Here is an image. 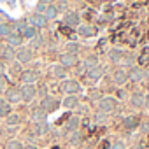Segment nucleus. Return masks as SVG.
Returning a JSON list of instances; mask_svg holds the SVG:
<instances>
[{
	"label": "nucleus",
	"mask_w": 149,
	"mask_h": 149,
	"mask_svg": "<svg viewBox=\"0 0 149 149\" xmlns=\"http://www.w3.org/2000/svg\"><path fill=\"white\" fill-rule=\"evenodd\" d=\"M98 111L105 112L107 116L109 114H114L118 111V100L114 97H102L98 100Z\"/></svg>",
	"instance_id": "f257e3e1"
},
{
	"label": "nucleus",
	"mask_w": 149,
	"mask_h": 149,
	"mask_svg": "<svg viewBox=\"0 0 149 149\" xmlns=\"http://www.w3.org/2000/svg\"><path fill=\"white\" fill-rule=\"evenodd\" d=\"M60 90H61L63 93H67V95H79V93L83 91V86H81V83H79L77 79H65V81L61 83Z\"/></svg>",
	"instance_id": "f03ea898"
},
{
	"label": "nucleus",
	"mask_w": 149,
	"mask_h": 149,
	"mask_svg": "<svg viewBox=\"0 0 149 149\" xmlns=\"http://www.w3.org/2000/svg\"><path fill=\"white\" fill-rule=\"evenodd\" d=\"M19 93H21V102L30 104L37 98V88L35 84H21L19 86Z\"/></svg>",
	"instance_id": "7ed1b4c3"
},
{
	"label": "nucleus",
	"mask_w": 149,
	"mask_h": 149,
	"mask_svg": "<svg viewBox=\"0 0 149 149\" xmlns=\"http://www.w3.org/2000/svg\"><path fill=\"white\" fill-rule=\"evenodd\" d=\"M4 100H6V104H9V105H14V104H19L21 102V93H19V88L18 86H9L6 91H4Z\"/></svg>",
	"instance_id": "20e7f679"
},
{
	"label": "nucleus",
	"mask_w": 149,
	"mask_h": 149,
	"mask_svg": "<svg viewBox=\"0 0 149 149\" xmlns=\"http://www.w3.org/2000/svg\"><path fill=\"white\" fill-rule=\"evenodd\" d=\"M33 60V51L28 47V46H21L16 49V61L21 63V65H26Z\"/></svg>",
	"instance_id": "39448f33"
},
{
	"label": "nucleus",
	"mask_w": 149,
	"mask_h": 149,
	"mask_svg": "<svg viewBox=\"0 0 149 149\" xmlns=\"http://www.w3.org/2000/svg\"><path fill=\"white\" fill-rule=\"evenodd\" d=\"M61 105V102L58 100V98H54V97H44V98H40V109L46 112V114H49V112H53V111H56L58 107Z\"/></svg>",
	"instance_id": "423d86ee"
},
{
	"label": "nucleus",
	"mask_w": 149,
	"mask_h": 149,
	"mask_svg": "<svg viewBox=\"0 0 149 149\" xmlns=\"http://www.w3.org/2000/svg\"><path fill=\"white\" fill-rule=\"evenodd\" d=\"M63 25L68 28H77L81 25V14L77 11H67L63 14Z\"/></svg>",
	"instance_id": "0eeeda50"
},
{
	"label": "nucleus",
	"mask_w": 149,
	"mask_h": 149,
	"mask_svg": "<svg viewBox=\"0 0 149 149\" xmlns=\"http://www.w3.org/2000/svg\"><path fill=\"white\" fill-rule=\"evenodd\" d=\"M26 21H28V25L30 26H33V28H37V30H44V28H47V19L44 18V14H32V16H28L26 18Z\"/></svg>",
	"instance_id": "6e6552de"
},
{
	"label": "nucleus",
	"mask_w": 149,
	"mask_h": 149,
	"mask_svg": "<svg viewBox=\"0 0 149 149\" xmlns=\"http://www.w3.org/2000/svg\"><path fill=\"white\" fill-rule=\"evenodd\" d=\"M58 63H60L61 67H65V68H72V67H77L79 60H77V56H76V54L61 53V54H58Z\"/></svg>",
	"instance_id": "1a4fd4ad"
},
{
	"label": "nucleus",
	"mask_w": 149,
	"mask_h": 149,
	"mask_svg": "<svg viewBox=\"0 0 149 149\" xmlns=\"http://www.w3.org/2000/svg\"><path fill=\"white\" fill-rule=\"evenodd\" d=\"M112 83L118 84L119 88H123L126 83H128V77H126V68L123 67H118L112 70Z\"/></svg>",
	"instance_id": "9d476101"
},
{
	"label": "nucleus",
	"mask_w": 149,
	"mask_h": 149,
	"mask_svg": "<svg viewBox=\"0 0 149 149\" xmlns=\"http://www.w3.org/2000/svg\"><path fill=\"white\" fill-rule=\"evenodd\" d=\"M142 72H144V68H142V67L133 65V67H130V68L126 70V77H128V81H130V83H133V84L142 83Z\"/></svg>",
	"instance_id": "9b49d317"
},
{
	"label": "nucleus",
	"mask_w": 149,
	"mask_h": 149,
	"mask_svg": "<svg viewBox=\"0 0 149 149\" xmlns=\"http://www.w3.org/2000/svg\"><path fill=\"white\" fill-rule=\"evenodd\" d=\"M77 33H79L81 37H84V39H90V37H95V35L98 33V30H97L91 23H81V25L77 26Z\"/></svg>",
	"instance_id": "f8f14e48"
},
{
	"label": "nucleus",
	"mask_w": 149,
	"mask_h": 149,
	"mask_svg": "<svg viewBox=\"0 0 149 149\" xmlns=\"http://www.w3.org/2000/svg\"><path fill=\"white\" fill-rule=\"evenodd\" d=\"M16 58V49L9 47V46H2L0 47V61L2 63H13Z\"/></svg>",
	"instance_id": "ddd939ff"
},
{
	"label": "nucleus",
	"mask_w": 149,
	"mask_h": 149,
	"mask_svg": "<svg viewBox=\"0 0 149 149\" xmlns=\"http://www.w3.org/2000/svg\"><path fill=\"white\" fill-rule=\"evenodd\" d=\"M130 104L135 109H144V105H146V93L144 91H133L130 95Z\"/></svg>",
	"instance_id": "4468645a"
},
{
	"label": "nucleus",
	"mask_w": 149,
	"mask_h": 149,
	"mask_svg": "<svg viewBox=\"0 0 149 149\" xmlns=\"http://www.w3.org/2000/svg\"><path fill=\"white\" fill-rule=\"evenodd\" d=\"M19 79H21L23 84H35L37 79H39V74H37L35 70H32V68H25V70L21 72Z\"/></svg>",
	"instance_id": "2eb2a0df"
},
{
	"label": "nucleus",
	"mask_w": 149,
	"mask_h": 149,
	"mask_svg": "<svg viewBox=\"0 0 149 149\" xmlns=\"http://www.w3.org/2000/svg\"><path fill=\"white\" fill-rule=\"evenodd\" d=\"M121 125H123V128H125L128 133H132L135 128L140 126V118H139V116H126Z\"/></svg>",
	"instance_id": "dca6fc26"
},
{
	"label": "nucleus",
	"mask_w": 149,
	"mask_h": 149,
	"mask_svg": "<svg viewBox=\"0 0 149 149\" xmlns=\"http://www.w3.org/2000/svg\"><path fill=\"white\" fill-rule=\"evenodd\" d=\"M104 74H105L104 67H102V65H98V67H95V68H91V70L84 72V77H88L91 83H97V81H100V79L104 77Z\"/></svg>",
	"instance_id": "f3484780"
},
{
	"label": "nucleus",
	"mask_w": 149,
	"mask_h": 149,
	"mask_svg": "<svg viewBox=\"0 0 149 149\" xmlns=\"http://www.w3.org/2000/svg\"><path fill=\"white\" fill-rule=\"evenodd\" d=\"M81 104V97L79 95H67L63 100H61V105L65 109H77Z\"/></svg>",
	"instance_id": "a211bd4d"
},
{
	"label": "nucleus",
	"mask_w": 149,
	"mask_h": 149,
	"mask_svg": "<svg viewBox=\"0 0 149 149\" xmlns=\"http://www.w3.org/2000/svg\"><path fill=\"white\" fill-rule=\"evenodd\" d=\"M49 74H51V77H54V79H60V81H65L67 79V68L65 67H61L60 63L58 65H53L51 68H49Z\"/></svg>",
	"instance_id": "6ab92c4d"
},
{
	"label": "nucleus",
	"mask_w": 149,
	"mask_h": 149,
	"mask_svg": "<svg viewBox=\"0 0 149 149\" xmlns=\"http://www.w3.org/2000/svg\"><path fill=\"white\" fill-rule=\"evenodd\" d=\"M46 118H47V114H46L40 107H35V109L30 112V121H32L33 125H37V123H46Z\"/></svg>",
	"instance_id": "aec40b11"
},
{
	"label": "nucleus",
	"mask_w": 149,
	"mask_h": 149,
	"mask_svg": "<svg viewBox=\"0 0 149 149\" xmlns=\"http://www.w3.org/2000/svg\"><path fill=\"white\" fill-rule=\"evenodd\" d=\"M79 126H81V119H79V116H72V118H68L67 123H65V132H67V133L77 132Z\"/></svg>",
	"instance_id": "412c9836"
},
{
	"label": "nucleus",
	"mask_w": 149,
	"mask_h": 149,
	"mask_svg": "<svg viewBox=\"0 0 149 149\" xmlns=\"http://www.w3.org/2000/svg\"><path fill=\"white\" fill-rule=\"evenodd\" d=\"M123 54H125L123 49H119V47H112V49L109 51V61L114 63V65H119V63L123 61Z\"/></svg>",
	"instance_id": "4be33fe9"
},
{
	"label": "nucleus",
	"mask_w": 149,
	"mask_h": 149,
	"mask_svg": "<svg viewBox=\"0 0 149 149\" xmlns=\"http://www.w3.org/2000/svg\"><path fill=\"white\" fill-rule=\"evenodd\" d=\"M100 65V61H98V56L97 54H90V56H86L84 60H83V70H91V68H95V67H98Z\"/></svg>",
	"instance_id": "5701e85b"
},
{
	"label": "nucleus",
	"mask_w": 149,
	"mask_h": 149,
	"mask_svg": "<svg viewBox=\"0 0 149 149\" xmlns=\"http://www.w3.org/2000/svg\"><path fill=\"white\" fill-rule=\"evenodd\" d=\"M23 37L21 35H18V33H11L9 37H7V46L9 47H13V49H18V47H21L23 46Z\"/></svg>",
	"instance_id": "b1692460"
},
{
	"label": "nucleus",
	"mask_w": 149,
	"mask_h": 149,
	"mask_svg": "<svg viewBox=\"0 0 149 149\" xmlns=\"http://www.w3.org/2000/svg\"><path fill=\"white\" fill-rule=\"evenodd\" d=\"M83 139H84V135H83L81 130L68 133V142H70V146H81V144H83Z\"/></svg>",
	"instance_id": "393cba45"
},
{
	"label": "nucleus",
	"mask_w": 149,
	"mask_h": 149,
	"mask_svg": "<svg viewBox=\"0 0 149 149\" xmlns=\"http://www.w3.org/2000/svg\"><path fill=\"white\" fill-rule=\"evenodd\" d=\"M49 132V125L47 123H37V125H33V128H32V133L35 135V137H42V135H46Z\"/></svg>",
	"instance_id": "a878e982"
},
{
	"label": "nucleus",
	"mask_w": 149,
	"mask_h": 149,
	"mask_svg": "<svg viewBox=\"0 0 149 149\" xmlns=\"http://www.w3.org/2000/svg\"><path fill=\"white\" fill-rule=\"evenodd\" d=\"M58 14H60L58 7H56L54 4H49V6H47V9H46V13H44V18H46L47 21H53V19H56V18H58Z\"/></svg>",
	"instance_id": "bb28decb"
},
{
	"label": "nucleus",
	"mask_w": 149,
	"mask_h": 149,
	"mask_svg": "<svg viewBox=\"0 0 149 149\" xmlns=\"http://www.w3.org/2000/svg\"><path fill=\"white\" fill-rule=\"evenodd\" d=\"M28 26V21H26V18H21V19H16V23L13 25V33H18V35H21L23 32H25V28Z\"/></svg>",
	"instance_id": "cd10ccee"
},
{
	"label": "nucleus",
	"mask_w": 149,
	"mask_h": 149,
	"mask_svg": "<svg viewBox=\"0 0 149 149\" xmlns=\"http://www.w3.org/2000/svg\"><path fill=\"white\" fill-rule=\"evenodd\" d=\"M42 46H44V35H42V33H37V35L30 40V46H28V47H30L32 51H35V49H40Z\"/></svg>",
	"instance_id": "c85d7f7f"
},
{
	"label": "nucleus",
	"mask_w": 149,
	"mask_h": 149,
	"mask_svg": "<svg viewBox=\"0 0 149 149\" xmlns=\"http://www.w3.org/2000/svg\"><path fill=\"white\" fill-rule=\"evenodd\" d=\"M121 63H123V65H126L128 68H130V67H133V65H137V56H135V53H132V51H130V53H125V54H123V61H121Z\"/></svg>",
	"instance_id": "c756f323"
},
{
	"label": "nucleus",
	"mask_w": 149,
	"mask_h": 149,
	"mask_svg": "<svg viewBox=\"0 0 149 149\" xmlns=\"http://www.w3.org/2000/svg\"><path fill=\"white\" fill-rule=\"evenodd\" d=\"M21 121H23V118H21V114H18V112H13V114H9V116L6 118V123H7L9 126H18V125H21Z\"/></svg>",
	"instance_id": "7c9ffc66"
},
{
	"label": "nucleus",
	"mask_w": 149,
	"mask_h": 149,
	"mask_svg": "<svg viewBox=\"0 0 149 149\" xmlns=\"http://www.w3.org/2000/svg\"><path fill=\"white\" fill-rule=\"evenodd\" d=\"M11 33H13V26L9 23H0V40H7Z\"/></svg>",
	"instance_id": "2f4dec72"
},
{
	"label": "nucleus",
	"mask_w": 149,
	"mask_h": 149,
	"mask_svg": "<svg viewBox=\"0 0 149 149\" xmlns=\"http://www.w3.org/2000/svg\"><path fill=\"white\" fill-rule=\"evenodd\" d=\"M65 53H68V54H79V51H81V46L76 42V40H70V42H67V46H65Z\"/></svg>",
	"instance_id": "473e14b6"
},
{
	"label": "nucleus",
	"mask_w": 149,
	"mask_h": 149,
	"mask_svg": "<svg viewBox=\"0 0 149 149\" xmlns=\"http://www.w3.org/2000/svg\"><path fill=\"white\" fill-rule=\"evenodd\" d=\"M37 33H39V30H37V28H33V26H30V25H28V26H26V28H25V32H23V33H21V37H23V40H32V39H33V37H35V35H37Z\"/></svg>",
	"instance_id": "72a5a7b5"
},
{
	"label": "nucleus",
	"mask_w": 149,
	"mask_h": 149,
	"mask_svg": "<svg viewBox=\"0 0 149 149\" xmlns=\"http://www.w3.org/2000/svg\"><path fill=\"white\" fill-rule=\"evenodd\" d=\"M114 98H116V100H119V102H125V100H128V98H130V93H128V90H126V88H118V90L114 91Z\"/></svg>",
	"instance_id": "f704fd0d"
},
{
	"label": "nucleus",
	"mask_w": 149,
	"mask_h": 149,
	"mask_svg": "<svg viewBox=\"0 0 149 149\" xmlns=\"http://www.w3.org/2000/svg\"><path fill=\"white\" fill-rule=\"evenodd\" d=\"M25 146L21 144V140H18V139H9L7 142H6V147L4 149H23Z\"/></svg>",
	"instance_id": "c9c22d12"
},
{
	"label": "nucleus",
	"mask_w": 149,
	"mask_h": 149,
	"mask_svg": "<svg viewBox=\"0 0 149 149\" xmlns=\"http://www.w3.org/2000/svg\"><path fill=\"white\" fill-rule=\"evenodd\" d=\"M93 121H95L97 125H104V123L107 121V114L102 112V111H97V112L93 114Z\"/></svg>",
	"instance_id": "e433bc0d"
},
{
	"label": "nucleus",
	"mask_w": 149,
	"mask_h": 149,
	"mask_svg": "<svg viewBox=\"0 0 149 149\" xmlns=\"http://www.w3.org/2000/svg\"><path fill=\"white\" fill-rule=\"evenodd\" d=\"M9 84H11L9 77L6 76V74H0V93H2V91H6V90L9 88Z\"/></svg>",
	"instance_id": "4c0bfd02"
},
{
	"label": "nucleus",
	"mask_w": 149,
	"mask_h": 149,
	"mask_svg": "<svg viewBox=\"0 0 149 149\" xmlns=\"http://www.w3.org/2000/svg\"><path fill=\"white\" fill-rule=\"evenodd\" d=\"M21 72H23V68H21V63H18V61H13V63H11V74H13V76H16V77H19V76H21Z\"/></svg>",
	"instance_id": "58836bf2"
},
{
	"label": "nucleus",
	"mask_w": 149,
	"mask_h": 149,
	"mask_svg": "<svg viewBox=\"0 0 149 149\" xmlns=\"http://www.w3.org/2000/svg\"><path fill=\"white\" fill-rule=\"evenodd\" d=\"M88 98H90V100H100V98H102V91L97 90V88H91V90L88 91Z\"/></svg>",
	"instance_id": "ea45409f"
},
{
	"label": "nucleus",
	"mask_w": 149,
	"mask_h": 149,
	"mask_svg": "<svg viewBox=\"0 0 149 149\" xmlns=\"http://www.w3.org/2000/svg\"><path fill=\"white\" fill-rule=\"evenodd\" d=\"M9 114H13V105L4 104L2 107H0V118H7Z\"/></svg>",
	"instance_id": "a19ab883"
},
{
	"label": "nucleus",
	"mask_w": 149,
	"mask_h": 149,
	"mask_svg": "<svg viewBox=\"0 0 149 149\" xmlns=\"http://www.w3.org/2000/svg\"><path fill=\"white\" fill-rule=\"evenodd\" d=\"M46 9H47V4L42 2V0H39V2L35 4V14H44Z\"/></svg>",
	"instance_id": "79ce46f5"
},
{
	"label": "nucleus",
	"mask_w": 149,
	"mask_h": 149,
	"mask_svg": "<svg viewBox=\"0 0 149 149\" xmlns=\"http://www.w3.org/2000/svg\"><path fill=\"white\" fill-rule=\"evenodd\" d=\"M109 149H126V144L123 140H114V142H111Z\"/></svg>",
	"instance_id": "37998d69"
},
{
	"label": "nucleus",
	"mask_w": 149,
	"mask_h": 149,
	"mask_svg": "<svg viewBox=\"0 0 149 149\" xmlns=\"http://www.w3.org/2000/svg\"><path fill=\"white\" fill-rule=\"evenodd\" d=\"M140 132H142V135H149V119H144L142 123H140Z\"/></svg>",
	"instance_id": "c03bdc74"
},
{
	"label": "nucleus",
	"mask_w": 149,
	"mask_h": 149,
	"mask_svg": "<svg viewBox=\"0 0 149 149\" xmlns=\"http://www.w3.org/2000/svg\"><path fill=\"white\" fill-rule=\"evenodd\" d=\"M61 33H65V35H72V30H70L68 26H65V25H61Z\"/></svg>",
	"instance_id": "a18cd8bd"
},
{
	"label": "nucleus",
	"mask_w": 149,
	"mask_h": 149,
	"mask_svg": "<svg viewBox=\"0 0 149 149\" xmlns=\"http://www.w3.org/2000/svg\"><path fill=\"white\" fill-rule=\"evenodd\" d=\"M144 109L149 111V93H146V105H144Z\"/></svg>",
	"instance_id": "49530a36"
},
{
	"label": "nucleus",
	"mask_w": 149,
	"mask_h": 149,
	"mask_svg": "<svg viewBox=\"0 0 149 149\" xmlns=\"http://www.w3.org/2000/svg\"><path fill=\"white\" fill-rule=\"evenodd\" d=\"M0 74H6V63L0 61Z\"/></svg>",
	"instance_id": "de8ad7c7"
},
{
	"label": "nucleus",
	"mask_w": 149,
	"mask_h": 149,
	"mask_svg": "<svg viewBox=\"0 0 149 149\" xmlns=\"http://www.w3.org/2000/svg\"><path fill=\"white\" fill-rule=\"evenodd\" d=\"M23 149H39V147H37L35 144H28V146H25Z\"/></svg>",
	"instance_id": "09e8293b"
},
{
	"label": "nucleus",
	"mask_w": 149,
	"mask_h": 149,
	"mask_svg": "<svg viewBox=\"0 0 149 149\" xmlns=\"http://www.w3.org/2000/svg\"><path fill=\"white\" fill-rule=\"evenodd\" d=\"M4 104H6V100H4V98H2V95H0V107H2V105H4Z\"/></svg>",
	"instance_id": "8fccbe9b"
},
{
	"label": "nucleus",
	"mask_w": 149,
	"mask_h": 149,
	"mask_svg": "<svg viewBox=\"0 0 149 149\" xmlns=\"http://www.w3.org/2000/svg\"><path fill=\"white\" fill-rule=\"evenodd\" d=\"M79 149H93V147H90V146H83V147H79Z\"/></svg>",
	"instance_id": "3c124183"
},
{
	"label": "nucleus",
	"mask_w": 149,
	"mask_h": 149,
	"mask_svg": "<svg viewBox=\"0 0 149 149\" xmlns=\"http://www.w3.org/2000/svg\"><path fill=\"white\" fill-rule=\"evenodd\" d=\"M53 149H60V146H54V147H53Z\"/></svg>",
	"instance_id": "603ef678"
}]
</instances>
